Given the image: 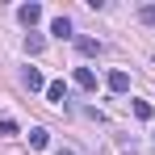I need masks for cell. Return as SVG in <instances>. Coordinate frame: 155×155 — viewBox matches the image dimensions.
<instances>
[{
	"label": "cell",
	"mask_w": 155,
	"mask_h": 155,
	"mask_svg": "<svg viewBox=\"0 0 155 155\" xmlns=\"http://www.w3.org/2000/svg\"><path fill=\"white\" fill-rule=\"evenodd\" d=\"M17 21H21L25 29H34L38 21H42V4H21V8H17Z\"/></svg>",
	"instance_id": "6da1fadb"
},
{
	"label": "cell",
	"mask_w": 155,
	"mask_h": 155,
	"mask_svg": "<svg viewBox=\"0 0 155 155\" xmlns=\"http://www.w3.org/2000/svg\"><path fill=\"white\" fill-rule=\"evenodd\" d=\"M21 84H25L29 92H46V80H42L38 67H25V71H21Z\"/></svg>",
	"instance_id": "7a4b0ae2"
},
{
	"label": "cell",
	"mask_w": 155,
	"mask_h": 155,
	"mask_svg": "<svg viewBox=\"0 0 155 155\" xmlns=\"http://www.w3.org/2000/svg\"><path fill=\"white\" fill-rule=\"evenodd\" d=\"M76 88L92 92V88H97V71H92V67H76Z\"/></svg>",
	"instance_id": "3957f363"
},
{
	"label": "cell",
	"mask_w": 155,
	"mask_h": 155,
	"mask_svg": "<svg viewBox=\"0 0 155 155\" xmlns=\"http://www.w3.org/2000/svg\"><path fill=\"white\" fill-rule=\"evenodd\" d=\"M46 101H54V105H63V101H67V88H63V80H51V84H46Z\"/></svg>",
	"instance_id": "277c9868"
},
{
	"label": "cell",
	"mask_w": 155,
	"mask_h": 155,
	"mask_svg": "<svg viewBox=\"0 0 155 155\" xmlns=\"http://www.w3.org/2000/svg\"><path fill=\"white\" fill-rule=\"evenodd\" d=\"M105 84H109L113 92H126V88H130V76H126V71H109V76H105Z\"/></svg>",
	"instance_id": "5b68a950"
},
{
	"label": "cell",
	"mask_w": 155,
	"mask_h": 155,
	"mask_svg": "<svg viewBox=\"0 0 155 155\" xmlns=\"http://www.w3.org/2000/svg\"><path fill=\"white\" fill-rule=\"evenodd\" d=\"M51 34H54V38H71V21H67V17H54V21H51Z\"/></svg>",
	"instance_id": "8992f818"
},
{
	"label": "cell",
	"mask_w": 155,
	"mask_h": 155,
	"mask_svg": "<svg viewBox=\"0 0 155 155\" xmlns=\"http://www.w3.org/2000/svg\"><path fill=\"white\" fill-rule=\"evenodd\" d=\"M42 46H46L42 34H25V54H42Z\"/></svg>",
	"instance_id": "52a82bcc"
},
{
	"label": "cell",
	"mask_w": 155,
	"mask_h": 155,
	"mask_svg": "<svg viewBox=\"0 0 155 155\" xmlns=\"http://www.w3.org/2000/svg\"><path fill=\"white\" fill-rule=\"evenodd\" d=\"M46 143H51V130H42V126L29 130V147H46Z\"/></svg>",
	"instance_id": "ba28073f"
},
{
	"label": "cell",
	"mask_w": 155,
	"mask_h": 155,
	"mask_svg": "<svg viewBox=\"0 0 155 155\" xmlns=\"http://www.w3.org/2000/svg\"><path fill=\"white\" fill-rule=\"evenodd\" d=\"M76 46H80V54H101V42L97 38H80Z\"/></svg>",
	"instance_id": "9c48e42d"
},
{
	"label": "cell",
	"mask_w": 155,
	"mask_h": 155,
	"mask_svg": "<svg viewBox=\"0 0 155 155\" xmlns=\"http://www.w3.org/2000/svg\"><path fill=\"white\" fill-rule=\"evenodd\" d=\"M151 101H134V117H143V122H151Z\"/></svg>",
	"instance_id": "30bf717a"
},
{
	"label": "cell",
	"mask_w": 155,
	"mask_h": 155,
	"mask_svg": "<svg viewBox=\"0 0 155 155\" xmlns=\"http://www.w3.org/2000/svg\"><path fill=\"white\" fill-rule=\"evenodd\" d=\"M138 21H143V25H155V4H143V8H138Z\"/></svg>",
	"instance_id": "8fae6325"
},
{
	"label": "cell",
	"mask_w": 155,
	"mask_h": 155,
	"mask_svg": "<svg viewBox=\"0 0 155 155\" xmlns=\"http://www.w3.org/2000/svg\"><path fill=\"white\" fill-rule=\"evenodd\" d=\"M13 134H17V122L4 117V122H0V138H13Z\"/></svg>",
	"instance_id": "7c38bea8"
},
{
	"label": "cell",
	"mask_w": 155,
	"mask_h": 155,
	"mask_svg": "<svg viewBox=\"0 0 155 155\" xmlns=\"http://www.w3.org/2000/svg\"><path fill=\"white\" fill-rule=\"evenodd\" d=\"M54 155H76V151H67V147H59V151H54Z\"/></svg>",
	"instance_id": "4fadbf2b"
}]
</instances>
